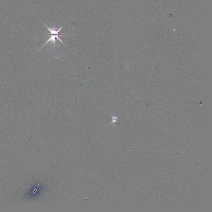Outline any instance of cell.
Here are the masks:
<instances>
[{
    "mask_svg": "<svg viewBox=\"0 0 212 212\" xmlns=\"http://www.w3.org/2000/svg\"><path fill=\"white\" fill-rule=\"evenodd\" d=\"M49 37H50V38H49V40H48L47 42H46V43H45V44H44L43 46V47H42V48H41V49H39V51L40 50V49H42V47H44V46L46 44H47V43L48 42H50V41H51L52 42H53V43H54V45H55V46H56V39H55V38H56L57 39H59V40L60 41H61V42H62V43H63V44H64V43H63V42H62V41H61V40L59 38V36H62V35H49Z\"/></svg>",
    "mask_w": 212,
    "mask_h": 212,
    "instance_id": "6da1fadb",
    "label": "cell"
},
{
    "mask_svg": "<svg viewBox=\"0 0 212 212\" xmlns=\"http://www.w3.org/2000/svg\"><path fill=\"white\" fill-rule=\"evenodd\" d=\"M43 23L45 25L46 27H47V28L49 30V31H50V33H47V34H58L59 33V31H60V30H61L63 27H61L60 28L59 30H57V29L56 28V26H55V25H54V28L50 29V28H49V27H48L44 23Z\"/></svg>",
    "mask_w": 212,
    "mask_h": 212,
    "instance_id": "7a4b0ae2",
    "label": "cell"
},
{
    "mask_svg": "<svg viewBox=\"0 0 212 212\" xmlns=\"http://www.w3.org/2000/svg\"><path fill=\"white\" fill-rule=\"evenodd\" d=\"M110 116L112 117V122H111L110 124L113 123H115L116 122H117V121L118 120V117H116L115 116H112V115L110 114Z\"/></svg>",
    "mask_w": 212,
    "mask_h": 212,
    "instance_id": "3957f363",
    "label": "cell"
}]
</instances>
